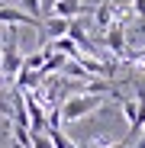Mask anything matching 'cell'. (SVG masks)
Instances as JSON below:
<instances>
[{
	"label": "cell",
	"mask_w": 145,
	"mask_h": 148,
	"mask_svg": "<svg viewBox=\"0 0 145 148\" xmlns=\"http://www.w3.org/2000/svg\"><path fill=\"white\" fill-rule=\"evenodd\" d=\"M100 106H103V97L100 93H74V97H68V100L58 106V116L65 122H78V119L97 113Z\"/></svg>",
	"instance_id": "1"
},
{
	"label": "cell",
	"mask_w": 145,
	"mask_h": 148,
	"mask_svg": "<svg viewBox=\"0 0 145 148\" xmlns=\"http://www.w3.org/2000/svg\"><path fill=\"white\" fill-rule=\"evenodd\" d=\"M0 26H32V29H42V19L23 13L19 7H10V3H0Z\"/></svg>",
	"instance_id": "2"
},
{
	"label": "cell",
	"mask_w": 145,
	"mask_h": 148,
	"mask_svg": "<svg viewBox=\"0 0 145 148\" xmlns=\"http://www.w3.org/2000/svg\"><path fill=\"white\" fill-rule=\"evenodd\" d=\"M103 42H107V48L116 55V58H126V23H113V26L107 29V36H103Z\"/></svg>",
	"instance_id": "3"
},
{
	"label": "cell",
	"mask_w": 145,
	"mask_h": 148,
	"mask_svg": "<svg viewBox=\"0 0 145 148\" xmlns=\"http://www.w3.org/2000/svg\"><path fill=\"white\" fill-rule=\"evenodd\" d=\"M68 26H71V19H61V16H45L42 19V32L48 36V39H61V36H68Z\"/></svg>",
	"instance_id": "4"
},
{
	"label": "cell",
	"mask_w": 145,
	"mask_h": 148,
	"mask_svg": "<svg viewBox=\"0 0 145 148\" xmlns=\"http://www.w3.org/2000/svg\"><path fill=\"white\" fill-rule=\"evenodd\" d=\"M87 7L81 3V0H58L55 3V10H52V16H61V19H74V16H81Z\"/></svg>",
	"instance_id": "5"
},
{
	"label": "cell",
	"mask_w": 145,
	"mask_h": 148,
	"mask_svg": "<svg viewBox=\"0 0 145 148\" xmlns=\"http://www.w3.org/2000/svg\"><path fill=\"white\" fill-rule=\"evenodd\" d=\"M93 23H97L100 29H110L113 23H116V7H113V3H100V7L93 10Z\"/></svg>",
	"instance_id": "6"
},
{
	"label": "cell",
	"mask_w": 145,
	"mask_h": 148,
	"mask_svg": "<svg viewBox=\"0 0 145 148\" xmlns=\"http://www.w3.org/2000/svg\"><path fill=\"white\" fill-rule=\"evenodd\" d=\"M45 135H48V142H52V148H74V145L68 142V135H65L61 129H48Z\"/></svg>",
	"instance_id": "7"
},
{
	"label": "cell",
	"mask_w": 145,
	"mask_h": 148,
	"mask_svg": "<svg viewBox=\"0 0 145 148\" xmlns=\"http://www.w3.org/2000/svg\"><path fill=\"white\" fill-rule=\"evenodd\" d=\"M19 10L29 13V16H36V19H42V7H39V0H19Z\"/></svg>",
	"instance_id": "8"
},
{
	"label": "cell",
	"mask_w": 145,
	"mask_h": 148,
	"mask_svg": "<svg viewBox=\"0 0 145 148\" xmlns=\"http://www.w3.org/2000/svg\"><path fill=\"white\" fill-rule=\"evenodd\" d=\"M29 148H52L48 135H29Z\"/></svg>",
	"instance_id": "9"
},
{
	"label": "cell",
	"mask_w": 145,
	"mask_h": 148,
	"mask_svg": "<svg viewBox=\"0 0 145 148\" xmlns=\"http://www.w3.org/2000/svg\"><path fill=\"white\" fill-rule=\"evenodd\" d=\"M132 13L139 16V23H142V29H145V0H132Z\"/></svg>",
	"instance_id": "10"
},
{
	"label": "cell",
	"mask_w": 145,
	"mask_h": 148,
	"mask_svg": "<svg viewBox=\"0 0 145 148\" xmlns=\"http://www.w3.org/2000/svg\"><path fill=\"white\" fill-rule=\"evenodd\" d=\"M55 3H58V0H39V7H42V16H52Z\"/></svg>",
	"instance_id": "11"
},
{
	"label": "cell",
	"mask_w": 145,
	"mask_h": 148,
	"mask_svg": "<svg viewBox=\"0 0 145 148\" xmlns=\"http://www.w3.org/2000/svg\"><path fill=\"white\" fill-rule=\"evenodd\" d=\"M139 148H145V126H142V142H139Z\"/></svg>",
	"instance_id": "12"
},
{
	"label": "cell",
	"mask_w": 145,
	"mask_h": 148,
	"mask_svg": "<svg viewBox=\"0 0 145 148\" xmlns=\"http://www.w3.org/2000/svg\"><path fill=\"white\" fill-rule=\"evenodd\" d=\"M10 148H26V145H23V142H13V145H10Z\"/></svg>",
	"instance_id": "13"
},
{
	"label": "cell",
	"mask_w": 145,
	"mask_h": 148,
	"mask_svg": "<svg viewBox=\"0 0 145 148\" xmlns=\"http://www.w3.org/2000/svg\"><path fill=\"white\" fill-rule=\"evenodd\" d=\"M0 113H10V110H7V106H3V103H0Z\"/></svg>",
	"instance_id": "14"
}]
</instances>
